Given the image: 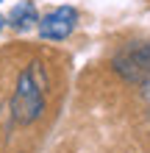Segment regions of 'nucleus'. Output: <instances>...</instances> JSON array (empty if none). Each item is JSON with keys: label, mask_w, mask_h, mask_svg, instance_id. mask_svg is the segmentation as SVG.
Here are the masks:
<instances>
[{"label": "nucleus", "mask_w": 150, "mask_h": 153, "mask_svg": "<svg viewBox=\"0 0 150 153\" xmlns=\"http://www.w3.org/2000/svg\"><path fill=\"white\" fill-rule=\"evenodd\" d=\"M142 95H145V100H147V106H150V75L145 78V84H142Z\"/></svg>", "instance_id": "obj_5"}, {"label": "nucleus", "mask_w": 150, "mask_h": 153, "mask_svg": "<svg viewBox=\"0 0 150 153\" xmlns=\"http://www.w3.org/2000/svg\"><path fill=\"white\" fill-rule=\"evenodd\" d=\"M111 67L128 84H145L150 75V42H128L114 53Z\"/></svg>", "instance_id": "obj_2"}, {"label": "nucleus", "mask_w": 150, "mask_h": 153, "mask_svg": "<svg viewBox=\"0 0 150 153\" xmlns=\"http://www.w3.org/2000/svg\"><path fill=\"white\" fill-rule=\"evenodd\" d=\"M3 25H6V20H3V14H0V31H3Z\"/></svg>", "instance_id": "obj_6"}, {"label": "nucleus", "mask_w": 150, "mask_h": 153, "mask_svg": "<svg viewBox=\"0 0 150 153\" xmlns=\"http://www.w3.org/2000/svg\"><path fill=\"white\" fill-rule=\"evenodd\" d=\"M45 70H42L39 61L28 64L17 78V86L11 92V100H8V109H11L14 123L20 125H31L33 120H39V114L45 111Z\"/></svg>", "instance_id": "obj_1"}, {"label": "nucleus", "mask_w": 150, "mask_h": 153, "mask_svg": "<svg viewBox=\"0 0 150 153\" xmlns=\"http://www.w3.org/2000/svg\"><path fill=\"white\" fill-rule=\"evenodd\" d=\"M0 14H3L6 25H11L20 33L39 28V14L31 0H0Z\"/></svg>", "instance_id": "obj_4"}, {"label": "nucleus", "mask_w": 150, "mask_h": 153, "mask_svg": "<svg viewBox=\"0 0 150 153\" xmlns=\"http://www.w3.org/2000/svg\"><path fill=\"white\" fill-rule=\"evenodd\" d=\"M78 25V11L72 6H56L53 11H47L39 20V36L50 42H61L75 31Z\"/></svg>", "instance_id": "obj_3"}]
</instances>
